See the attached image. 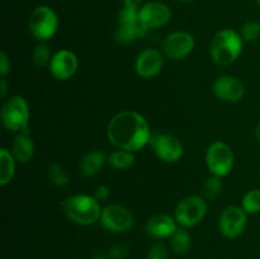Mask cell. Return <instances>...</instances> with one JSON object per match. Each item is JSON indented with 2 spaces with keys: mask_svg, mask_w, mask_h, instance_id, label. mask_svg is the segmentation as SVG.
Here are the masks:
<instances>
[{
  "mask_svg": "<svg viewBox=\"0 0 260 259\" xmlns=\"http://www.w3.org/2000/svg\"><path fill=\"white\" fill-rule=\"evenodd\" d=\"M10 73V60L4 51L0 52V75L5 78Z\"/></svg>",
  "mask_w": 260,
  "mask_h": 259,
  "instance_id": "cell-32",
  "label": "cell"
},
{
  "mask_svg": "<svg viewBox=\"0 0 260 259\" xmlns=\"http://www.w3.org/2000/svg\"><path fill=\"white\" fill-rule=\"evenodd\" d=\"M35 142L29 135V131H25L17 134V136L14 137L10 152L15 157L17 163L27 164L35 156Z\"/></svg>",
  "mask_w": 260,
  "mask_h": 259,
  "instance_id": "cell-17",
  "label": "cell"
},
{
  "mask_svg": "<svg viewBox=\"0 0 260 259\" xmlns=\"http://www.w3.org/2000/svg\"><path fill=\"white\" fill-rule=\"evenodd\" d=\"M51 58H52V55H51L50 46L46 42H38L32 52L33 63L37 68H45L50 65Z\"/></svg>",
  "mask_w": 260,
  "mask_h": 259,
  "instance_id": "cell-26",
  "label": "cell"
},
{
  "mask_svg": "<svg viewBox=\"0 0 260 259\" xmlns=\"http://www.w3.org/2000/svg\"><path fill=\"white\" fill-rule=\"evenodd\" d=\"M142 2H144V0H123V7L140 10V8L144 5L142 4Z\"/></svg>",
  "mask_w": 260,
  "mask_h": 259,
  "instance_id": "cell-33",
  "label": "cell"
},
{
  "mask_svg": "<svg viewBox=\"0 0 260 259\" xmlns=\"http://www.w3.org/2000/svg\"><path fill=\"white\" fill-rule=\"evenodd\" d=\"M107 164L116 170H128L135 164V152L122 149L114 150L108 155Z\"/></svg>",
  "mask_w": 260,
  "mask_h": 259,
  "instance_id": "cell-22",
  "label": "cell"
},
{
  "mask_svg": "<svg viewBox=\"0 0 260 259\" xmlns=\"http://www.w3.org/2000/svg\"><path fill=\"white\" fill-rule=\"evenodd\" d=\"M117 22H118V24H135V23H139V10L123 7L118 12Z\"/></svg>",
  "mask_w": 260,
  "mask_h": 259,
  "instance_id": "cell-28",
  "label": "cell"
},
{
  "mask_svg": "<svg viewBox=\"0 0 260 259\" xmlns=\"http://www.w3.org/2000/svg\"><path fill=\"white\" fill-rule=\"evenodd\" d=\"M28 29L38 42H47L58 29L57 14L47 5L35 8L28 19Z\"/></svg>",
  "mask_w": 260,
  "mask_h": 259,
  "instance_id": "cell-5",
  "label": "cell"
},
{
  "mask_svg": "<svg viewBox=\"0 0 260 259\" xmlns=\"http://www.w3.org/2000/svg\"><path fill=\"white\" fill-rule=\"evenodd\" d=\"M240 36L244 42H254L260 38V23L256 20H249L240 28Z\"/></svg>",
  "mask_w": 260,
  "mask_h": 259,
  "instance_id": "cell-27",
  "label": "cell"
},
{
  "mask_svg": "<svg viewBox=\"0 0 260 259\" xmlns=\"http://www.w3.org/2000/svg\"><path fill=\"white\" fill-rule=\"evenodd\" d=\"M149 145L154 150L155 155L161 161L168 163V164L178 163L182 159L183 155H184L183 144L174 135L154 132Z\"/></svg>",
  "mask_w": 260,
  "mask_h": 259,
  "instance_id": "cell-9",
  "label": "cell"
},
{
  "mask_svg": "<svg viewBox=\"0 0 260 259\" xmlns=\"http://www.w3.org/2000/svg\"><path fill=\"white\" fill-rule=\"evenodd\" d=\"M222 178L216 177V175L211 174L207 179L203 182L202 185V192H203V197L208 201H213L221 195L222 192Z\"/></svg>",
  "mask_w": 260,
  "mask_h": 259,
  "instance_id": "cell-24",
  "label": "cell"
},
{
  "mask_svg": "<svg viewBox=\"0 0 260 259\" xmlns=\"http://www.w3.org/2000/svg\"><path fill=\"white\" fill-rule=\"evenodd\" d=\"M206 165L210 173L216 177L225 178L235 165V154L230 145L223 141H215L206 151Z\"/></svg>",
  "mask_w": 260,
  "mask_h": 259,
  "instance_id": "cell-7",
  "label": "cell"
},
{
  "mask_svg": "<svg viewBox=\"0 0 260 259\" xmlns=\"http://www.w3.org/2000/svg\"><path fill=\"white\" fill-rule=\"evenodd\" d=\"M170 248L164 243H155L147 251V259H169Z\"/></svg>",
  "mask_w": 260,
  "mask_h": 259,
  "instance_id": "cell-29",
  "label": "cell"
},
{
  "mask_svg": "<svg viewBox=\"0 0 260 259\" xmlns=\"http://www.w3.org/2000/svg\"><path fill=\"white\" fill-rule=\"evenodd\" d=\"M164 53L156 48H146L137 55L135 71L142 79H151L159 75L164 66Z\"/></svg>",
  "mask_w": 260,
  "mask_h": 259,
  "instance_id": "cell-14",
  "label": "cell"
},
{
  "mask_svg": "<svg viewBox=\"0 0 260 259\" xmlns=\"http://www.w3.org/2000/svg\"><path fill=\"white\" fill-rule=\"evenodd\" d=\"M212 91L216 98L228 103H238L245 94V86L233 75H221L213 81Z\"/></svg>",
  "mask_w": 260,
  "mask_h": 259,
  "instance_id": "cell-15",
  "label": "cell"
},
{
  "mask_svg": "<svg viewBox=\"0 0 260 259\" xmlns=\"http://www.w3.org/2000/svg\"><path fill=\"white\" fill-rule=\"evenodd\" d=\"M254 135H255V139L258 140V141L260 142V123L256 126L255 128V132H254Z\"/></svg>",
  "mask_w": 260,
  "mask_h": 259,
  "instance_id": "cell-35",
  "label": "cell"
},
{
  "mask_svg": "<svg viewBox=\"0 0 260 259\" xmlns=\"http://www.w3.org/2000/svg\"><path fill=\"white\" fill-rule=\"evenodd\" d=\"M151 136L149 122L136 111L118 112L107 126V137L116 149L137 152L150 144Z\"/></svg>",
  "mask_w": 260,
  "mask_h": 259,
  "instance_id": "cell-1",
  "label": "cell"
},
{
  "mask_svg": "<svg viewBox=\"0 0 260 259\" xmlns=\"http://www.w3.org/2000/svg\"><path fill=\"white\" fill-rule=\"evenodd\" d=\"M128 251H129V246L127 245L126 243H117V244H113V245L109 248L107 255H108L109 259H123L126 258Z\"/></svg>",
  "mask_w": 260,
  "mask_h": 259,
  "instance_id": "cell-30",
  "label": "cell"
},
{
  "mask_svg": "<svg viewBox=\"0 0 260 259\" xmlns=\"http://www.w3.org/2000/svg\"><path fill=\"white\" fill-rule=\"evenodd\" d=\"M29 104L22 95H12L3 103L0 119L9 131L17 134L29 131Z\"/></svg>",
  "mask_w": 260,
  "mask_h": 259,
  "instance_id": "cell-4",
  "label": "cell"
},
{
  "mask_svg": "<svg viewBox=\"0 0 260 259\" xmlns=\"http://www.w3.org/2000/svg\"><path fill=\"white\" fill-rule=\"evenodd\" d=\"M178 2H182V3H190V2H194V0H178Z\"/></svg>",
  "mask_w": 260,
  "mask_h": 259,
  "instance_id": "cell-37",
  "label": "cell"
},
{
  "mask_svg": "<svg viewBox=\"0 0 260 259\" xmlns=\"http://www.w3.org/2000/svg\"><path fill=\"white\" fill-rule=\"evenodd\" d=\"M99 222L102 228L109 233L121 234L131 230L135 223V217L126 206L112 203L102 208Z\"/></svg>",
  "mask_w": 260,
  "mask_h": 259,
  "instance_id": "cell-8",
  "label": "cell"
},
{
  "mask_svg": "<svg viewBox=\"0 0 260 259\" xmlns=\"http://www.w3.org/2000/svg\"><path fill=\"white\" fill-rule=\"evenodd\" d=\"M177 229L178 223L174 216H170L168 213L152 215L151 217L147 218L146 223H145V230H146L147 235L156 240L169 239L177 231Z\"/></svg>",
  "mask_w": 260,
  "mask_h": 259,
  "instance_id": "cell-16",
  "label": "cell"
},
{
  "mask_svg": "<svg viewBox=\"0 0 260 259\" xmlns=\"http://www.w3.org/2000/svg\"><path fill=\"white\" fill-rule=\"evenodd\" d=\"M259 174H260V170H259Z\"/></svg>",
  "mask_w": 260,
  "mask_h": 259,
  "instance_id": "cell-39",
  "label": "cell"
},
{
  "mask_svg": "<svg viewBox=\"0 0 260 259\" xmlns=\"http://www.w3.org/2000/svg\"><path fill=\"white\" fill-rule=\"evenodd\" d=\"M0 96L2 98H5V95H7L8 93V86H7V81H5V78H2V80H0Z\"/></svg>",
  "mask_w": 260,
  "mask_h": 259,
  "instance_id": "cell-34",
  "label": "cell"
},
{
  "mask_svg": "<svg viewBox=\"0 0 260 259\" xmlns=\"http://www.w3.org/2000/svg\"><path fill=\"white\" fill-rule=\"evenodd\" d=\"M207 215V202L201 196H187L175 206L174 218L180 228L197 226Z\"/></svg>",
  "mask_w": 260,
  "mask_h": 259,
  "instance_id": "cell-6",
  "label": "cell"
},
{
  "mask_svg": "<svg viewBox=\"0 0 260 259\" xmlns=\"http://www.w3.org/2000/svg\"><path fill=\"white\" fill-rule=\"evenodd\" d=\"M248 225V213L241 206H229L221 212L218 229L226 239H236L245 231Z\"/></svg>",
  "mask_w": 260,
  "mask_h": 259,
  "instance_id": "cell-11",
  "label": "cell"
},
{
  "mask_svg": "<svg viewBox=\"0 0 260 259\" xmlns=\"http://www.w3.org/2000/svg\"><path fill=\"white\" fill-rule=\"evenodd\" d=\"M169 248L177 255L187 254L192 248V238L187 229L178 228L177 231L169 238Z\"/></svg>",
  "mask_w": 260,
  "mask_h": 259,
  "instance_id": "cell-21",
  "label": "cell"
},
{
  "mask_svg": "<svg viewBox=\"0 0 260 259\" xmlns=\"http://www.w3.org/2000/svg\"><path fill=\"white\" fill-rule=\"evenodd\" d=\"M241 207L244 208L248 215H256L260 212V189L254 188V189L248 190L244 195L243 201H241Z\"/></svg>",
  "mask_w": 260,
  "mask_h": 259,
  "instance_id": "cell-25",
  "label": "cell"
},
{
  "mask_svg": "<svg viewBox=\"0 0 260 259\" xmlns=\"http://www.w3.org/2000/svg\"><path fill=\"white\" fill-rule=\"evenodd\" d=\"M94 259H109V258H108V255H107V256H103V255H96L95 258H94Z\"/></svg>",
  "mask_w": 260,
  "mask_h": 259,
  "instance_id": "cell-36",
  "label": "cell"
},
{
  "mask_svg": "<svg viewBox=\"0 0 260 259\" xmlns=\"http://www.w3.org/2000/svg\"><path fill=\"white\" fill-rule=\"evenodd\" d=\"M63 213L71 222L80 226H89L98 222L102 215L101 202L93 196L73 195L62 205Z\"/></svg>",
  "mask_w": 260,
  "mask_h": 259,
  "instance_id": "cell-3",
  "label": "cell"
},
{
  "mask_svg": "<svg viewBox=\"0 0 260 259\" xmlns=\"http://www.w3.org/2000/svg\"><path fill=\"white\" fill-rule=\"evenodd\" d=\"M48 68V73L51 74L53 79L58 81H65L73 78L75 73L78 71L79 68V60L78 56L70 50H62L57 51L52 55V58L50 61Z\"/></svg>",
  "mask_w": 260,
  "mask_h": 259,
  "instance_id": "cell-12",
  "label": "cell"
},
{
  "mask_svg": "<svg viewBox=\"0 0 260 259\" xmlns=\"http://www.w3.org/2000/svg\"><path fill=\"white\" fill-rule=\"evenodd\" d=\"M15 157L10 150L2 147L0 149V185L5 187L13 180L15 174Z\"/></svg>",
  "mask_w": 260,
  "mask_h": 259,
  "instance_id": "cell-20",
  "label": "cell"
},
{
  "mask_svg": "<svg viewBox=\"0 0 260 259\" xmlns=\"http://www.w3.org/2000/svg\"><path fill=\"white\" fill-rule=\"evenodd\" d=\"M48 180L56 187H65L70 182V175L66 168L60 163H52L47 169Z\"/></svg>",
  "mask_w": 260,
  "mask_h": 259,
  "instance_id": "cell-23",
  "label": "cell"
},
{
  "mask_svg": "<svg viewBox=\"0 0 260 259\" xmlns=\"http://www.w3.org/2000/svg\"><path fill=\"white\" fill-rule=\"evenodd\" d=\"M244 48V40L240 33L231 28H223L216 32L210 42V57L216 65L228 66L240 57Z\"/></svg>",
  "mask_w": 260,
  "mask_h": 259,
  "instance_id": "cell-2",
  "label": "cell"
},
{
  "mask_svg": "<svg viewBox=\"0 0 260 259\" xmlns=\"http://www.w3.org/2000/svg\"><path fill=\"white\" fill-rule=\"evenodd\" d=\"M259 259H260V255H259Z\"/></svg>",
  "mask_w": 260,
  "mask_h": 259,
  "instance_id": "cell-40",
  "label": "cell"
},
{
  "mask_svg": "<svg viewBox=\"0 0 260 259\" xmlns=\"http://www.w3.org/2000/svg\"><path fill=\"white\" fill-rule=\"evenodd\" d=\"M196 46L194 37L187 30H175L169 33L162 42V53L165 57L180 61L193 52Z\"/></svg>",
  "mask_w": 260,
  "mask_h": 259,
  "instance_id": "cell-10",
  "label": "cell"
},
{
  "mask_svg": "<svg viewBox=\"0 0 260 259\" xmlns=\"http://www.w3.org/2000/svg\"><path fill=\"white\" fill-rule=\"evenodd\" d=\"M147 32L149 30L141 24V22L135 23V24H118V28L114 33V40L118 45L127 46L140 38H144Z\"/></svg>",
  "mask_w": 260,
  "mask_h": 259,
  "instance_id": "cell-19",
  "label": "cell"
},
{
  "mask_svg": "<svg viewBox=\"0 0 260 259\" xmlns=\"http://www.w3.org/2000/svg\"><path fill=\"white\" fill-rule=\"evenodd\" d=\"M109 196H111V188L106 184H101L94 189L93 197L95 198L99 202H103V201L108 200Z\"/></svg>",
  "mask_w": 260,
  "mask_h": 259,
  "instance_id": "cell-31",
  "label": "cell"
},
{
  "mask_svg": "<svg viewBox=\"0 0 260 259\" xmlns=\"http://www.w3.org/2000/svg\"><path fill=\"white\" fill-rule=\"evenodd\" d=\"M107 159L108 156L103 151L91 150L81 157L80 163H79V172L84 177H94L103 169L104 165L107 164Z\"/></svg>",
  "mask_w": 260,
  "mask_h": 259,
  "instance_id": "cell-18",
  "label": "cell"
},
{
  "mask_svg": "<svg viewBox=\"0 0 260 259\" xmlns=\"http://www.w3.org/2000/svg\"><path fill=\"white\" fill-rule=\"evenodd\" d=\"M139 18L141 24L150 29H157L168 23L172 19V9L167 4L161 2H149L145 3L139 10Z\"/></svg>",
  "mask_w": 260,
  "mask_h": 259,
  "instance_id": "cell-13",
  "label": "cell"
},
{
  "mask_svg": "<svg viewBox=\"0 0 260 259\" xmlns=\"http://www.w3.org/2000/svg\"><path fill=\"white\" fill-rule=\"evenodd\" d=\"M258 4H259V7H260V0H258Z\"/></svg>",
  "mask_w": 260,
  "mask_h": 259,
  "instance_id": "cell-38",
  "label": "cell"
}]
</instances>
